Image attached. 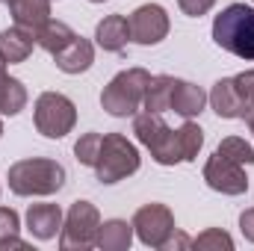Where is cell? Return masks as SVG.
Instances as JSON below:
<instances>
[{
    "label": "cell",
    "mask_w": 254,
    "mask_h": 251,
    "mask_svg": "<svg viewBox=\"0 0 254 251\" xmlns=\"http://www.w3.org/2000/svg\"><path fill=\"white\" fill-rule=\"evenodd\" d=\"M213 42L222 51L254 63V9L252 6H246V3L225 6L216 15V21H213Z\"/></svg>",
    "instance_id": "1"
},
{
    "label": "cell",
    "mask_w": 254,
    "mask_h": 251,
    "mask_svg": "<svg viewBox=\"0 0 254 251\" xmlns=\"http://www.w3.org/2000/svg\"><path fill=\"white\" fill-rule=\"evenodd\" d=\"M65 187V169L57 160L30 157L9 166V189L15 195H54Z\"/></svg>",
    "instance_id": "2"
},
{
    "label": "cell",
    "mask_w": 254,
    "mask_h": 251,
    "mask_svg": "<svg viewBox=\"0 0 254 251\" xmlns=\"http://www.w3.org/2000/svg\"><path fill=\"white\" fill-rule=\"evenodd\" d=\"M148 83H151V74L145 68H127L119 71L107 89L101 92V107L116 116V119H127V116H136V110L142 107L145 101V92H148Z\"/></svg>",
    "instance_id": "3"
},
{
    "label": "cell",
    "mask_w": 254,
    "mask_h": 251,
    "mask_svg": "<svg viewBox=\"0 0 254 251\" xmlns=\"http://www.w3.org/2000/svg\"><path fill=\"white\" fill-rule=\"evenodd\" d=\"M139 151L136 145L122 136V133H107L101 139V151H98V160H95V175L101 184H119L130 175L139 172Z\"/></svg>",
    "instance_id": "4"
},
{
    "label": "cell",
    "mask_w": 254,
    "mask_h": 251,
    "mask_svg": "<svg viewBox=\"0 0 254 251\" xmlns=\"http://www.w3.org/2000/svg\"><path fill=\"white\" fill-rule=\"evenodd\" d=\"M133 133L136 139L151 151V157L160 163V166H175V163H184L181 157V145H178V130L163 122V113H142L133 119Z\"/></svg>",
    "instance_id": "5"
},
{
    "label": "cell",
    "mask_w": 254,
    "mask_h": 251,
    "mask_svg": "<svg viewBox=\"0 0 254 251\" xmlns=\"http://www.w3.org/2000/svg\"><path fill=\"white\" fill-rule=\"evenodd\" d=\"M98 231H101V213L89 201H74L68 216L63 219L60 231V246L65 251H89L98 246Z\"/></svg>",
    "instance_id": "6"
},
{
    "label": "cell",
    "mask_w": 254,
    "mask_h": 251,
    "mask_svg": "<svg viewBox=\"0 0 254 251\" xmlns=\"http://www.w3.org/2000/svg\"><path fill=\"white\" fill-rule=\"evenodd\" d=\"M33 122H36V130L42 136L63 139L65 133H71L74 125H77V107L71 104V98H65L63 92H42L36 98Z\"/></svg>",
    "instance_id": "7"
},
{
    "label": "cell",
    "mask_w": 254,
    "mask_h": 251,
    "mask_svg": "<svg viewBox=\"0 0 254 251\" xmlns=\"http://www.w3.org/2000/svg\"><path fill=\"white\" fill-rule=\"evenodd\" d=\"M133 231L136 237L151 246V249H163L166 240L175 234V216L166 204H145L133 213Z\"/></svg>",
    "instance_id": "8"
},
{
    "label": "cell",
    "mask_w": 254,
    "mask_h": 251,
    "mask_svg": "<svg viewBox=\"0 0 254 251\" xmlns=\"http://www.w3.org/2000/svg\"><path fill=\"white\" fill-rule=\"evenodd\" d=\"M127 21H130V39L136 45L151 48V45H160L169 36V15H166V9L160 3L139 6Z\"/></svg>",
    "instance_id": "9"
},
{
    "label": "cell",
    "mask_w": 254,
    "mask_h": 251,
    "mask_svg": "<svg viewBox=\"0 0 254 251\" xmlns=\"http://www.w3.org/2000/svg\"><path fill=\"white\" fill-rule=\"evenodd\" d=\"M204 181L207 187L222 192V195H243L249 189V178H246V169L228 157H222L219 151L207 160L204 166Z\"/></svg>",
    "instance_id": "10"
},
{
    "label": "cell",
    "mask_w": 254,
    "mask_h": 251,
    "mask_svg": "<svg viewBox=\"0 0 254 251\" xmlns=\"http://www.w3.org/2000/svg\"><path fill=\"white\" fill-rule=\"evenodd\" d=\"M54 63H57V68L63 74H83V71H89L92 63H95V48H92L89 39L74 36L60 54H54Z\"/></svg>",
    "instance_id": "11"
},
{
    "label": "cell",
    "mask_w": 254,
    "mask_h": 251,
    "mask_svg": "<svg viewBox=\"0 0 254 251\" xmlns=\"http://www.w3.org/2000/svg\"><path fill=\"white\" fill-rule=\"evenodd\" d=\"M6 6L15 18V27L30 30L33 36L51 21V0H6Z\"/></svg>",
    "instance_id": "12"
},
{
    "label": "cell",
    "mask_w": 254,
    "mask_h": 251,
    "mask_svg": "<svg viewBox=\"0 0 254 251\" xmlns=\"http://www.w3.org/2000/svg\"><path fill=\"white\" fill-rule=\"evenodd\" d=\"M210 104H213V110H216L219 119H243V113H246V101H243L234 77H225V80H219L213 86Z\"/></svg>",
    "instance_id": "13"
},
{
    "label": "cell",
    "mask_w": 254,
    "mask_h": 251,
    "mask_svg": "<svg viewBox=\"0 0 254 251\" xmlns=\"http://www.w3.org/2000/svg\"><path fill=\"white\" fill-rule=\"evenodd\" d=\"M27 231L36 240H54L63 231V210L57 204H33L27 210Z\"/></svg>",
    "instance_id": "14"
},
{
    "label": "cell",
    "mask_w": 254,
    "mask_h": 251,
    "mask_svg": "<svg viewBox=\"0 0 254 251\" xmlns=\"http://www.w3.org/2000/svg\"><path fill=\"white\" fill-rule=\"evenodd\" d=\"M95 42L110 54H122L130 42V21L125 15H107L95 27Z\"/></svg>",
    "instance_id": "15"
},
{
    "label": "cell",
    "mask_w": 254,
    "mask_h": 251,
    "mask_svg": "<svg viewBox=\"0 0 254 251\" xmlns=\"http://www.w3.org/2000/svg\"><path fill=\"white\" fill-rule=\"evenodd\" d=\"M33 45H36V36L30 30H21V27H9L0 33V57L6 60V65L24 63L30 54H33Z\"/></svg>",
    "instance_id": "16"
},
{
    "label": "cell",
    "mask_w": 254,
    "mask_h": 251,
    "mask_svg": "<svg viewBox=\"0 0 254 251\" xmlns=\"http://www.w3.org/2000/svg\"><path fill=\"white\" fill-rule=\"evenodd\" d=\"M207 104V95L201 86L187 83V80H175V92H172V110L184 119H195Z\"/></svg>",
    "instance_id": "17"
},
{
    "label": "cell",
    "mask_w": 254,
    "mask_h": 251,
    "mask_svg": "<svg viewBox=\"0 0 254 251\" xmlns=\"http://www.w3.org/2000/svg\"><path fill=\"white\" fill-rule=\"evenodd\" d=\"M24 107H27V86L6 74V60L0 57V113L18 116Z\"/></svg>",
    "instance_id": "18"
},
{
    "label": "cell",
    "mask_w": 254,
    "mask_h": 251,
    "mask_svg": "<svg viewBox=\"0 0 254 251\" xmlns=\"http://www.w3.org/2000/svg\"><path fill=\"white\" fill-rule=\"evenodd\" d=\"M130 243H133V225H127L125 219H110L98 231V249L104 251H127Z\"/></svg>",
    "instance_id": "19"
},
{
    "label": "cell",
    "mask_w": 254,
    "mask_h": 251,
    "mask_svg": "<svg viewBox=\"0 0 254 251\" xmlns=\"http://www.w3.org/2000/svg\"><path fill=\"white\" fill-rule=\"evenodd\" d=\"M172 92H175V77L157 74V77H151V83H148V92H145L142 107H145L148 113H166V110H172Z\"/></svg>",
    "instance_id": "20"
},
{
    "label": "cell",
    "mask_w": 254,
    "mask_h": 251,
    "mask_svg": "<svg viewBox=\"0 0 254 251\" xmlns=\"http://www.w3.org/2000/svg\"><path fill=\"white\" fill-rule=\"evenodd\" d=\"M74 36H77V33H74L68 24H63V21H54V18H51V21H48V24L36 33V45L54 57V54H60V51H63V48L71 42V39H74Z\"/></svg>",
    "instance_id": "21"
},
{
    "label": "cell",
    "mask_w": 254,
    "mask_h": 251,
    "mask_svg": "<svg viewBox=\"0 0 254 251\" xmlns=\"http://www.w3.org/2000/svg\"><path fill=\"white\" fill-rule=\"evenodd\" d=\"M178 145H181V157H184V163L198 160V151H201V145H204V130L195 125V122L187 119V125L178 127Z\"/></svg>",
    "instance_id": "22"
},
{
    "label": "cell",
    "mask_w": 254,
    "mask_h": 251,
    "mask_svg": "<svg viewBox=\"0 0 254 251\" xmlns=\"http://www.w3.org/2000/svg\"><path fill=\"white\" fill-rule=\"evenodd\" d=\"M216 151H219L222 157L240 163V166H252L254 163V148L246 142V139H240V136H228V139H222Z\"/></svg>",
    "instance_id": "23"
},
{
    "label": "cell",
    "mask_w": 254,
    "mask_h": 251,
    "mask_svg": "<svg viewBox=\"0 0 254 251\" xmlns=\"http://www.w3.org/2000/svg\"><path fill=\"white\" fill-rule=\"evenodd\" d=\"M192 249H201V251H231L234 249V240H231V234H225L222 228H210V231H204V234H198L195 240H192Z\"/></svg>",
    "instance_id": "24"
},
{
    "label": "cell",
    "mask_w": 254,
    "mask_h": 251,
    "mask_svg": "<svg viewBox=\"0 0 254 251\" xmlns=\"http://www.w3.org/2000/svg\"><path fill=\"white\" fill-rule=\"evenodd\" d=\"M101 133H83L80 139H77V145H74V157L83 163V166H95V160H98V151H101Z\"/></svg>",
    "instance_id": "25"
},
{
    "label": "cell",
    "mask_w": 254,
    "mask_h": 251,
    "mask_svg": "<svg viewBox=\"0 0 254 251\" xmlns=\"http://www.w3.org/2000/svg\"><path fill=\"white\" fill-rule=\"evenodd\" d=\"M234 83H237V89H240V95H243V101H246V113H243V119H246V116L254 110V68L252 71L237 74Z\"/></svg>",
    "instance_id": "26"
},
{
    "label": "cell",
    "mask_w": 254,
    "mask_h": 251,
    "mask_svg": "<svg viewBox=\"0 0 254 251\" xmlns=\"http://www.w3.org/2000/svg\"><path fill=\"white\" fill-rule=\"evenodd\" d=\"M18 231H21L18 213H15V210H9V207H0V240L18 237Z\"/></svg>",
    "instance_id": "27"
},
{
    "label": "cell",
    "mask_w": 254,
    "mask_h": 251,
    "mask_svg": "<svg viewBox=\"0 0 254 251\" xmlns=\"http://www.w3.org/2000/svg\"><path fill=\"white\" fill-rule=\"evenodd\" d=\"M178 6L184 9V15H190V18H201V15H207V12L216 6V0H178Z\"/></svg>",
    "instance_id": "28"
},
{
    "label": "cell",
    "mask_w": 254,
    "mask_h": 251,
    "mask_svg": "<svg viewBox=\"0 0 254 251\" xmlns=\"http://www.w3.org/2000/svg\"><path fill=\"white\" fill-rule=\"evenodd\" d=\"M192 246V240L187 237V234H181L178 228H175V234L166 240V246H163V251H172V249H190Z\"/></svg>",
    "instance_id": "29"
},
{
    "label": "cell",
    "mask_w": 254,
    "mask_h": 251,
    "mask_svg": "<svg viewBox=\"0 0 254 251\" xmlns=\"http://www.w3.org/2000/svg\"><path fill=\"white\" fill-rule=\"evenodd\" d=\"M240 231H243V237H246L249 243H254V207L240 216Z\"/></svg>",
    "instance_id": "30"
},
{
    "label": "cell",
    "mask_w": 254,
    "mask_h": 251,
    "mask_svg": "<svg viewBox=\"0 0 254 251\" xmlns=\"http://www.w3.org/2000/svg\"><path fill=\"white\" fill-rule=\"evenodd\" d=\"M0 249H27V243L18 237H9V240H0Z\"/></svg>",
    "instance_id": "31"
},
{
    "label": "cell",
    "mask_w": 254,
    "mask_h": 251,
    "mask_svg": "<svg viewBox=\"0 0 254 251\" xmlns=\"http://www.w3.org/2000/svg\"><path fill=\"white\" fill-rule=\"evenodd\" d=\"M246 125H249V130H252V133H254V110H252V113H249V116H246Z\"/></svg>",
    "instance_id": "32"
},
{
    "label": "cell",
    "mask_w": 254,
    "mask_h": 251,
    "mask_svg": "<svg viewBox=\"0 0 254 251\" xmlns=\"http://www.w3.org/2000/svg\"><path fill=\"white\" fill-rule=\"evenodd\" d=\"M89 3H104V0H89Z\"/></svg>",
    "instance_id": "33"
},
{
    "label": "cell",
    "mask_w": 254,
    "mask_h": 251,
    "mask_svg": "<svg viewBox=\"0 0 254 251\" xmlns=\"http://www.w3.org/2000/svg\"><path fill=\"white\" fill-rule=\"evenodd\" d=\"M0 136H3V122H0Z\"/></svg>",
    "instance_id": "34"
}]
</instances>
